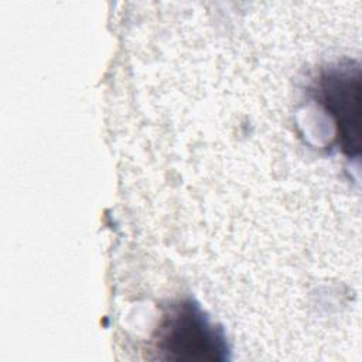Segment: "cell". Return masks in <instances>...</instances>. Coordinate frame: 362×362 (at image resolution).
<instances>
[{"label": "cell", "instance_id": "cell-1", "mask_svg": "<svg viewBox=\"0 0 362 362\" xmlns=\"http://www.w3.org/2000/svg\"><path fill=\"white\" fill-rule=\"evenodd\" d=\"M157 348L171 359H223L226 342L197 304L171 307L158 328Z\"/></svg>", "mask_w": 362, "mask_h": 362}, {"label": "cell", "instance_id": "cell-2", "mask_svg": "<svg viewBox=\"0 0 362 362\" xmlns=\"http://www.w3.org/2000/svg\"><path fill=\"white\" fill-rule=\"evenodd\" d=\"M321 99L335 117L342 148L359 151V71L349 68L328 72L320 83Z\"/></svg>", "mask_w": 362, "mask_h": 362}]
</instances>
